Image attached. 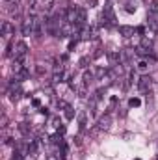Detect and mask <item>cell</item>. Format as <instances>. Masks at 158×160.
Listing matches in <instances>:
<instances>
[{"label":"cell","mask_w":158,"mask_h":160,"mask_svg":"<svg viewBox=\"0 0 158 160\" xmlns=\"http://www.w3.org/2000/svg\"><path fill=\"white\" fill-rule=\"evenodd\" d=\"M8 95H9V101H13V102H17L20 97H23V89H20V86H19V80H15V82L9 86Z\"/></svg>","instance_id":"cell-1"},{"label":"cell","mask_w":158,"mask_h":160,"mask_svg":"<svg viewBox=\"0 0 158 160\" xmlns=\"http://www.w3.org/2000/svg\"><path fill=\"white\" fill-rule=\"evenodd\" d=\"M86 20H87V13L84 8H76V17H74V24L80 26V28H84L86 26Z\"/></svg>","instance_id":"cell-2"},{"label":"cell","mask_w":158,"mask_h":160,"mask_svg":"<svg viewBox=\"0 0 158 160\" xmlns=\"http://www.w3.org/2000/svg\"><path fill=\"white\" fill-rule=\"evenodd\" d=\"M28 54V45L24 43V41H19V43L15 45V58L19 60H24V56Z\"/></svg>","instance_id":"cell-3"},{"label":"cell","mask_w":158,"mask_h":160,"mask_svg":"<svg viewBox=\"0 0 158 160\" xmlns=\"http://www.w3.org/2000/svg\"><path fill=\"white\" fill-rule=\"evenodd\" d=\"M20 32H23V36H33V17L24 20L20 26Z\"/></svg>","instance_id":"cell-4"},{"label":"cell","mask_w":158,"mask_h":160,"mask_svg":"<svg viewBox=\"0 0 158 160\" xmlns=\"http://www.w3.org/2000/svg\"><path fill=\"white\" fill-rule=\"evenodd\" d=\"M149 88H151V76L143 75L141 78L138 80V89H140L141 93H147V91H149Z\"/></svg>","instance_id":"cell-5"},{"label":"cell","mask_w":158,"mask_h":160,"mask_svg":"<svg viewBox=\"0 0 158 160\" xmlns=\"http://www.w3.org/2000/svg\"><path fill=\"white\" fill-rule=\"evenodd\" d=\"M134 54H136V50H132V48H125V50H121V61L125 65H130V61L134 60Z\"/></svg>","instance_id":"cell-6"},{"label":"cell","mask_w":158,"mask_h":160,"mask_svg":"<svg viewBox=\"0 0 158 160\" xmlns=\"http://www.w3.org/2000/svg\"><path fill=\"white\" fill-rule=\"evenodd\" d=\"M2 36L8 39L9 36H13V24L9 23V20H4L2 23Z\"/></svg>","instance_id":"cell-7"},{"label":"cell","mask_w":158,"mask_h":160,"mask_svg":"<svg viewBox=\"0 0 158 160\" xmlns=\"http://www.w3.org/2000/svg\"><path fill=\"white\" fill-rule=\"evenodd\" d=\"M41 145H43V142H41V140H32V143L28 145V153L36 156V155H37V151L41 149Z\"/></svg>","instance_id":"cell-8"},{"label":"cell","mask_w":158,"mask_h":160,"mask_svg":"<svg viewBox=\"0 0 158 160\" xmlns=\"http://www.w3.org/2000/svg\"><path fill=\"white\" fill-rule=\"evenodd\" d=\"M41 34H43V26H41V19L33 17V36H36V37H41Z\"/></svg>","instance_id":"cell-9"},{"label":"cell","mask_w":158,"mask_h":160,"mask_svg":"<svg viewBox=\"0 0 158 160\" xmlns=\"http://www.w3.org/2000/svg\"><path fill=\"white\" fill-rule=\"evenodd\" d=\"M110 125H112V117H110V115H102L99 119V129H102V130L110 129Z\"/></svg>","instance_id":"cell-10"},{"label":"cell","mask_w":158,"mask_h":160,"mask_svg":"<svg viewBox=\"0 0 158 160\" xmlns=\"http://www.w3.org/2000/svg\"><path fill=\"white\" fill-rule=\"evenodd\" d=\"M119 34L125 37H132L134 36V28L132 26H119Z\"/></svg>","instance_id":"cell-11"},{"label":"cell","mask_w":158,"mask_h":160,"mask_svg":"<svg viewBox=\"0 0 158 160\" xmlns=\"http://www.w3.org/2000/svg\"><path fill=\"white\" fill-rule=\"evenodd\" d=\"M106 54H108V60H110V64H112V65H115L117 61H121V52H112V50H110Z\"/></svg>","instance_id":"cell-12"},{"label":"cell","mask_w":158,"mask_h":160,"mask_svg":"<svg viewBox=\"0 0 158 160\" xmlns=\"http://www.w3.org/2000/svg\"><path fill=\"white\" fill-rule=\"evenodd\" d=\"M102 15H104L110 23H114V20H115V13H114V9L110 8V6H104V13H102Z\"/></svg>","instance_id":"cell-13"},{"label":"cell","mask_w":158,"mask_h":160,"mask_svg":"<svg viewBox=\"0 0 158 160\" xmlns=\"http://www.w3.org/2000/svg\"><path fill=\"white\" fill-rule=\"evenodd\" d=\"M80 37H82V39H91V37H93V30L87 28V26H84L82 32H80Z\"/></svg>","instance_id":"cell-14"},{"label":"cell","mask_w":158,"mask_h":160,"mask_svg":"<svg viewBox=\"0 0 158 160\" xmlns=\"http://www.w3.org/2000/svg\"><path fill=\"white\" fill-rule=\"evenodd\" d=\"M52 8H54V0H45V2H43V6H41V9H43L45 13L52 11Z\"/></svg>","instance_id":"cell-15"},{"label":"cell","mask_w":158,"mask_h":160,"mask_svg":"<svg viewBox=\"0 0 158 160\" xmlns=\"http://www.w3.org/2000/svg\"><path fill=\"white\" fill-rule=\"evenodd\" d=\"M28 76H30V71H28L26 67H23V71H20V73L17 75V80H19V82H20V80H26Z\"/></svg>","instance_id":"cell-16"},{"label":"cell","mask_w":158,"mask_h":160,"mask_svg":"<svg viewBox=\"0 0 158 160\" xmlns=\"http://www.w3.org/2000/svg\"><path fill=\"white\" fill-rule=\"evenodd\" d=\"M136 54H138V56H149V54H151V48L138 47V48H136Z\"/></svg>","instance_id":"cell-17"},{"label":"cell","mask_w":158,"mask_h":160,"mask_svg":"<svg viewBox=\"0 0 158 160\" xmlns=\"http://www.w3.org/2000/svg\"><path fill=\"white\" fill-rule=\"evenodd\" d=\"M93 78H95V73H93V71H86V73H84V84L93 82Z\"/></svg>","instance_id":"cell-18"},{"label":"cell","mask_w":158,"mask_h":160,"mask_svg":"<svg viewBox=\"0 0 158 160\" xmlns=\"http://www.w3.org/2000/svg\"><path fill=\"white\" fill-rule=\"evenodd\" d=\"M106 69H102V67H97L95 69V78H100V76H106Z\"/></svg>","instance_id":"cell-19"},{"label":"cell","mask_w":158,"mask_h":160,"mask_svg":"<svg viewBox=\"0 0 158 160\" xmlns=\"http://www.w3.org/2000/svg\"><path fill=\"white\" fill-rule=\"evenodd\" d=\"M147 69H149V64H147V61H145V60H141V61H140V64H138V71H141V73H145V71H147Z\"/></svg>","instance_id":"cell-20"},{"label":"cell","mask_w":158,"mask_h":160,"mask_svg":"<svg viewBox=\"0 0 158 160\" xmlns=\"http://www.w3.org/2000/svg\"><path fill=\"white\" fill-rule=\"evenodd\" d=\"M78 123H80V129L86 127V112H80L78 114Z\"/></svg>","instance_id":"cell-21"},{"label":"cell","mask_w":158,"mask_h":160,"mask_svg":"<svg viewBox=\"0 0 158 160\" xmlns=\"http://www.w3.org/2000/svg\"><path fill=\"white\" fill-rule=\"evenodd\" d=\"M63 71H61V73H54V78H52V82H54V84H58V82H61V80H63Z\"/></svg>","instance_id":"cell-22"},{"label":"cell","mask_w":158,"mask_h":160,"mask_svg":"<svg viewBox=\"0 0 158 160\" xmlns=\"http://www.w3.org/2000/svg\"><path fill=\"white\" fill-rule=\"evenodd\" d=\"M149 11H151V15H156V13H158V2H151Z\"/></svg>","instance_id":"cell-23"},{"label":"cell","mask_w":158,"mask_h":160,"mask_svg":"<svg viewBox=\"0 0 158 160\" xmlns=\"http://www.w3.org/2000/svg\"><path fill=\"white\" fill-rule=\"evenodd\" d=\"M65 117H67V119H73V117H74V110H73V106H67V108H65Z\"/></svg>","instance_id":"cell-24"},{"label":"cell","mask_w":158,"mask_h":160,"mask_svg":"<svg viewBox=\"0 0 158 160\" xmlns=\"http://www.w3.org/2000/svg\"><path fill=\"white\" fill-rule=\"evenodd\" d=\"M89 61H91V58H89V56H84V58L80 60V64H78V65H80L82 69H86V67H87V64H89Z\"/></svg>","instance_id":"cell-25"},{"label":"cell","mask_w":158,"mask_h":160,"mask_svg":"<svg viewBox=\"0 0 158 160\" xmlns=\"http://www.w3.org/2000/svg\"><path fill=\"white\" fill-rule=\"evenodd\" d=\"M19 130L23 132V134H28V132H30V127H28L26 123H20V125H19Z\"/></svg>","instance_id":"cell-26"},{"label":"cell","mask_w":158,"mask_h":160,"mask_svg":"<svg viewBox=\"0 0 158 160\" xmlns=\"http://www.w3.org/2000/svg\"><path fill=\"white\" fill-rule=\"evenodd\" d=\"M125 9H127L128 13H134V11H136V6H134L132 2H127V4H125Z\"/></svg>","instance_id":"cell-27"},{"label":"cell","mask_w":158,"mask_h":160,"mask_svg":"<svg viewBox=\"0 0 158 160\" xmlns=\"http://www.w3.org/2000/svg\"><path fill=\"white\" fill-rule=\"evenodd\" d=\"M78 95H80V97H86V84L78 88Z\"/></svg>","instance_id":"cell-28"},{"label":"cell","mask_w":158,"mask_h":160,"mask_svg":"<svg viewBox=\"0 0 158 160\" xmlns=\"http://www.w3.org/2000/svg\"><path fill=\"white\" fill-rule=\"evenodd\" d=\"M128 104H130V106H140V99H130Z\"/></svg>","instance_id":"cell-29"},{"label":"cell","mask_w":158,"mask_h":160,"mask_svg":"<svg viewBox=\"0 0 158 160\" xmlns=\"http://www.w3.org/2000/svg\"><path fill=\"white\" fill-rule=\"evenodd\" d=\"M56 106H58V108H67L69 104H67L65 101H58V102H56Z\"/></svg>","instance_id":"cell-30"},{"label":"cell","mask_w":158,"mask_h":160,"mask_svg":"<svg viewBox=\"0 0 158 160\" xmlns=\"http://www.w3.org/2000/svg\"><path fill=\"white\" fill-rule=\"evenodd\" d=\"M100 56H102V48H97V50L93 52V56H91V58H100Z\"/></svg>","instance_id":"cell-31"},{"label":"cell","mask_w":158,"mask_h":160,"mask_svg":"<svg viewBox=\"0 0 158 160\" xmlns=\"http://www.w3.org/2000/svg\"><path fill=\"white\" fill-rule=\"evenodd\" d=\"M36 71H37V75H43V73H45V67H43V65H37Z\"/></svg>","instance_id":"cell-32"},{"label":"cell","mask_w":158,"mask_h":160,"mask_svg":"<svg viewBox=\"0 0 158 160\" xmlns=\"http://www.w3.org/2000/svg\"><path fill=\"white\" fill-rule=\"evenodd\" d=\"M74 47H76V37H74V39L71 41V43H69V50H73V48H74Z\"/></svg>","instance_id":"cell-33"},{"label":"cell","mask_w":158,"mask_h":160,"mask_svg":"<svg viewBox=\"0 0 158 160\" xmlns=\"http://www.w3.org/2000/svg\"><path fill=\"white\" fill-rule=\"evenodd\" d=\"M136 32H138V34H143V32H145V28H143V26H140V28H136Z\"/></svg>","instance_id":"cell-34"},{"label":"cell","mask_w":158,"mask_h":160,"mask_svg":"<svg viewBox=\"0 0 158 160\" xmlns=\"http://www.w3.org/2000/svg\"><path fill=\"white\" fill-rule=\"evenodd\" d=\"M4 2H8V4H13V2H17V0H4Z\"/></svg>","instance_id":"cell-35"},{"label":"cell","mask_w":158,"mask_h":160,"mask_svg":"<svg viewBox=\"0 0 158 160\" xmlns=\"http://www.w3.org/2000/svg\"><path fill=\"white\" fill-rule=\"evenodd\" d=\"M28 2H30V4H33V2H37V0H28Z\"/></svg>","instance_id":"cell-36"}]
</instances>
